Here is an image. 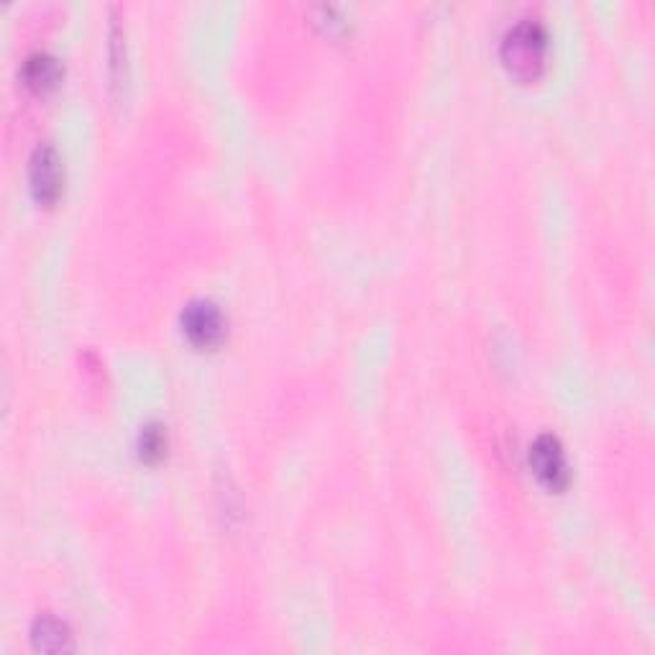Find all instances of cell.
<instances>
[{
    "mask_svg": "<svg viewBox=\"0 0 655 655\" xmlns=\"http://www.w3.org/2000/svg\"><path fill=\"white\" fill-rule=\"evenodd\" d=\"M182 331L195 346H218L226 336V318L216 302L193 300L182 310Z\"/></svg>",
    "mask_w": 655,
    "mask_h": 655,
    "instance_id": "obj_3",
    "label": "cell"
},
{
    "mask_svg": "<svg viewBox=\"0 0 655 655\" xmlns=\"http://www.w3.org/2000/svg\"><path fill=\"white\" fill-rule=\"evenodd\" d=\"M32 640L36 651H44V653H65L72 647L70 628L51 614H44L34 622Z\"/></svg>",
    "mask_w": 655,
    "mask_h": 655,
    "instance_id": "obj_6",
    "label": "cell"
},
{
    "mask_svg": "<svg viewBox=\"0 0 655 655\" xmlns=\"http://www.w3.org/2000/svg\"><path fill=\"white\" fill-rule=\"evenodd\" d=\"M530 467L536 471V476L543 482L548 490H566L571 471L566 453H563L561 440L551 436V433H543L532 440L530 446Z\"/></svg>",
    "mask_w": 655,
    "mask_h": 655,
    "instance_id": "obj_4",
    "label": "cell"
},
{
    "mask_svg": "<svg viewBox=\"0 0 655 655\" xmlns=\"http://www.w3.org/2000/svg\"><path fill=\"white\" fill-rule=\"evenodd\" d=\"M139 453L147 463H157L166 453V433L159 423L143 425L139 433Z\"/></svg>",
    "mask_w": 655,
    "mask_h": 655,
    "instance_id": "obj_7",
    "label": "cell"
},
{
    "mask_svg": "<svg viewBox=\"0 0 655 655\" xmlns=\"http://www.w3.org/2000/svg\"><path fill=\"white\" fill-rule=\"evenodd\" d=\"M24 82L26 88H32L34 93H51L59 82H62V65L57 57H51L49 51H34L26 57L24 62Z\"/></svg>",
    "mask_w": 655,
    "mask_h": 655,
    "instance_id": "obj_5",
    "label": "cell"
},
{
    "mask_svg": "<svg viewBox=\"0 0 655 655\" xmlns=\"http://www.w3.org/2000/svg\"><path fill=\"white\" fill-rule=\"evenodd\" d=\"M28 182H32V193L42 205H55L62 195L65 185V170L62 159L51 143H39L34 149L32 162H28Z\"/></svg>",
    "mask_w": 655,
    "mask_h": 655,
    "instance_id": "obj_2",
    "label": "cell"
},
{
    "mask_svg": "<svg viewBox=\"0 0 655 655\" xmlns=\"http://www.w3.org/2000/svg\"><path fill=\"white\" fill-rule=\"evenodd\" d=\"M502 65L520 82L540 78L548 65V32L538 19H520L507 28L499 47Z\"/></svg>",
    "mask_w": 655,
    "mask_h": 655,
    "instance_id": "obj_1",
    "label": "cell"
},
{
    "mask_svg": "<svg viewBox=\"0 0 655 655\" xmlns=\"http://www.w3.org/2000/svg\"><path fill=\"white\" fill-rule=\"evenodd\" d=\"M111 80L113 88L120 90L126 85V44H124V28L113 19L111 24Z\"/></svg>",
    "mask_w": 655,
    "mask_h": 655,
    "instance_id": "obj_8",
    "label": "cell"
}]
</instances>
